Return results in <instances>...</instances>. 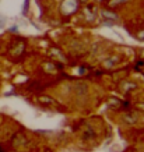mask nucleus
I'll list each match as a JSON object with an SVG mask.
<instances>
[{
    "instance_id": "obj_2",
    "label": "nucleus",
    "mask_w": 144,
    "mask_h": 152,
    "mask_svg": "<svg viewBox=\"0 0 144 152\" xmlns=\"http://www.w3.org/2000/svg\"><path fill=\"white\" fill-rule=\"evenodd\" d=\"M122 1H125V0H113L111 4H112V6H116V3H122Z\"/></svg>"
},
{
    "instance_id": "obj_3",
    "label": "nucleus",
    "mask_w": 144,
    "mask_h": 152,
    "mask_svg": "<svg viewBox=\"0 0 144 152\" xmlns=\"http://www.w3.org/2000/svg\"><path fill=\"white\" fill-rule=\"evenodd\" d=\"M4 21L6 20L3 18V17H0V27H3V25H4Z\"/></svg>"
},
{
    "instance_id": "obj_1",
    "label": "nucleus",
    "mask_w": 144,
    "mask_h": 152,
    "mask_svg": "<svg viewBox=\"0 0 144 152\" xmlns=\"http://www.w3.org/2000/svg\"><path fill=\"white\" fill-rule=\"evenodd\" d=\"M27 9H28V0H25V4H24V9H23V13H27Z\"/></svg>"
}]
</instances>
